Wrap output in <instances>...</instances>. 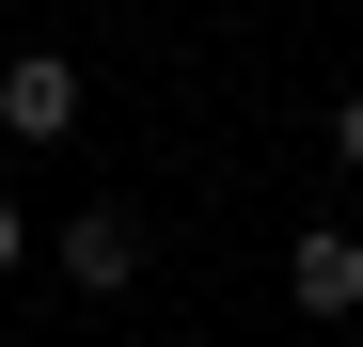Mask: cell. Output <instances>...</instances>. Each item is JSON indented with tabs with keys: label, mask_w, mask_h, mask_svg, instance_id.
<instances>
[{
	"label": "cell",
	"mask_w": 363,
	"mask_h": 347,
	"mask_svg": "<svg viewBox=\"0 0 363 347\" xmlns=\"http://www.w3.org/2000/svg\"><path fill=\"white\" fill-rule=\"evenodd\" d=\"M48 253H64V284H79V300H111V284H143V221H127V205H79Z\"/></svg>",
	"instance_id": "obj_2"
},
{
	"label": "cell",
	"mask_w": 363,
	"mask_h": 347,
	"mask_svg": "<svg viewBox=\"0 0 363 347\" xmlns=\"http://www.w3.org/2000/svg\"><path fill=\"white\" fill-rule=\"evenodd\" d=\"M16 253H32V221H16V205H0V268H16Z\"/></svg>",
	"instance_id": "obj_5"
},
{
	"label": "cell",
	"mask_w": 363,
	"mask_h": 347,
	"mask_svg": "<svg viewBox=\"0 0 363 347\" xmlns=\"http://www.w3.org/2000/svg\"><path fill=\"white\" fill-rule=\"evenodd\" d=\"M332 158H347V174H363V95H347V110H332Z\"/></svg>",
	"instance_id": "obj_4"
},
{
	"label": "cell",
	"mask_w": 363,
	"mask_h": 347,
	"mask_svg": "<svg viewBox=\"0 0 363 347\" xmlns=\"http://www.w3.org/2000/svg\"><path fill=\"white\" fill-rule=\"evenodd\" d=\"M79 127V64L64 47H16V64H0V142H64Z\"/></svg>",
	"instance_id": "obj_1"
},
{
	"label": "cell",
	"mask_w": 363,
	"mask_h": 347,
	"mask_svg": "<svg viewBox=\"0 0 363 347\" xmlns=\"http://www.w3.org/2000/svg\"><path fill=\"white\" fill-rule=\"evenodd\" d=\"M284 300H300V316H363V237H332V221H316V237L284 253Z\"/></svg>",
	"instance_id": "obj_3"
}]
</instances>
